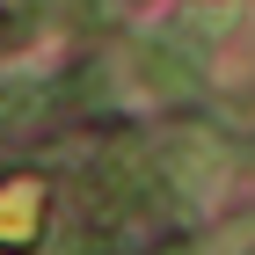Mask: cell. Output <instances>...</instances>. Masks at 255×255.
Segmentation results:
<instances>
[{"label":"cell","instance_id":"cell-2","mask_svg":"<svg viewBox=\"0 0 255 255\" xmlns=\"http://www.w3.org/2000/svg\"><path fill=\"white\" fill-rule=\"evenodd\" d=\"M44 226V182H0V248H29Z\"/></svg>","mask_w":255,"mask_h":255},{"label":"cell","instance_id":"cell-1","mask_svg":"<svg viewBox=\"0 0 255 255\" xmlns=\"http://www.w3.org/2000/svg\"><path fill=\"white\" fill-rule=\"evenodd\" d=\"M146 160H153V182L175 190V197H212L219 182L234 175V146H226L212 124H182V131H168Z\"/></svg>","mask_w":255,"mask_h":255}]
</instances>
